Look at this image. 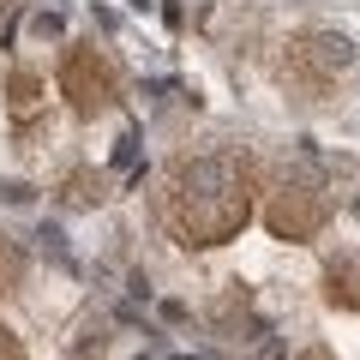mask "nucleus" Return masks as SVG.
<instances>
[{
  "label": "nucleus",
  "mask_w": 360,
  "mask_h": 360,
  "mask_svg": "<svg viewBox=\"0 0 360 360\" xmlns=\"http://www.w3.org/2000/svg\"><path fill=\"white\" fill-rule=\"evenodd\" d=\"M0 360H25V342H18L6 324H0Z\"/></svg>",
  "instance_id": "1a4fd4ad"
},
{
  "label": "nucleus",
  "mask_w": 360,
  "mask_h": 360,
  "mask_svg": "<svg viewBox=\"0 0 360 360\" xmlns=\"http://www.w3.org/2000/svg\"><path fill=\"white\" fill-rule=\"evenodd\" d=\"M307 360H330V354H324V348H312V354H307Z\"/></svg>",
  "instance_id": "9b49d317"
},
{
  "label": "nucleus",
  "mask_w": 360,
  "mask_h": 360,
  "mask_svg": "<svg viewBox=\"0 0 360 360\" xmlns=\"http://www.w3.org/2000/svg\"><path fill=\"white\" fill-rule=\"evenodd\" d=\"M96 198H103V180L96 174H72L66 180V205H96Z\"/></svg>",
  "instance_id": "0eeeda50"
},
{
  "label": "nucleus",
  "mask_w": 360,
  "mask_h": 360,
  "mask_svg": "<svg viewBox=\"0 0 360 360\" xmlns=\"http://www.w3.org/2000/svg\"><path fill=\"white\" fill-rule=\"evenodd\" d=\"M324 300L342 312H360V264H330L324 270Z\"/></svg>",
  "instance_id": "39448f33"
},
{
  "label": "nucleus",
  "mask_w": 360,
  "mask_h": 360,
  "mask_svg": "<svg viewBox=\"0 0 360 360\" xmlns=\"http://www.w3.org/2000/svg\"><path fill=\"white\" fill-rule=\"evenodd\" d=\"M60 96L72 103V115H103V108H115V96H120V78H115V66L103 60V49H90V42H72L66 49V60H60Z\"/></svg>",
  "instance_id": "7ed1b4c3"
},
{
  "label": "nucleus",
  "mask_w": 360,
  "mask_h": 360,
  "mask_svg": "<svg viewBox=\"0 0 360 360\" xmlns=\"http://www.w3.org/2000/svg\"><path fill=\"white\" fill-rule=\"evenodd\" d=\"M324 217H330V198L319 193V186H307V180H295V186H276L264 205V222L276 240H312V234L324 229Z\"/></svg>",
  "instance_id": "20e7f679"
},
{
  "label": "nucleus",
  "mask_w": 360,
  "mask_h": 360,
  "mask_svg": "<svg viewBox=\"0 0 360 360\" xmlns=\"http://www.w3.org/2000/svg\"><path fill=\"white\" fill-rule=\"evenodd\" d=\"M18 276H25V252L13 240H0V288H13Z\"/></svg>",
  "instance_id": "6e6552de"
},
{
  "label": "nucleus",
  "mask_w": 360,
  "mask_h": 360,
  "mask_svg": "<svg viewBox=\"0 0 360 360\" xmlns=\"http://www.w3.org/2000/svg\"><path fill=\"white\" fill-rule=\"evenodd\" d=\"M6 96H13V115H30V108L42 103V78H37V72H13Z\"/></svg>",
  "instance_id": "423d86ee"
},
{
  "label": "nucleus",
  "mask_w": 360,
  "mask_h": 360,
  "mask_svg": "<svg viewBox=\"0 0 360 360\" xmlns=\"http://www.w3.org/2000/svg\"><path fill=\"white\" fill-rule=\"evenodd\" d=\"M162 217L180 246H222L252 222L246 156H180L162 180Z\"/></svg>",
  "instance_id": "f257e3e1"
},
{
  "label": "nucleus",
  "mask_w": 360,
  "mask_h": 360,
  "mask_svg": "<svg viewBox=\"0 0 360 360\" xmlns=\"http://www.w3.org/2000/svg\"><path fill=\"white\" fill-rule=\"evenodd\" d=\"M72 360H103V342H84V348H78Z\"/></svg>",
  "instance_id": "9d476101"
},
{
  "label": "nucleus",
  "mask_w": 360,
  "mask_h": 360,
  "mask_svg": "<svg viewBox=\"0 0 360 360\" xmlns=\"http://www.w3.org/2000/svg\"><path fill=\"white\" fill-rule=\"evenodd\" d=\"M348 72H354V49L330 30H300L283 42V84L300 90L307 103H324Z\"/></svg>",
  "instance_id": "f03ea898"
}]
</instances>
